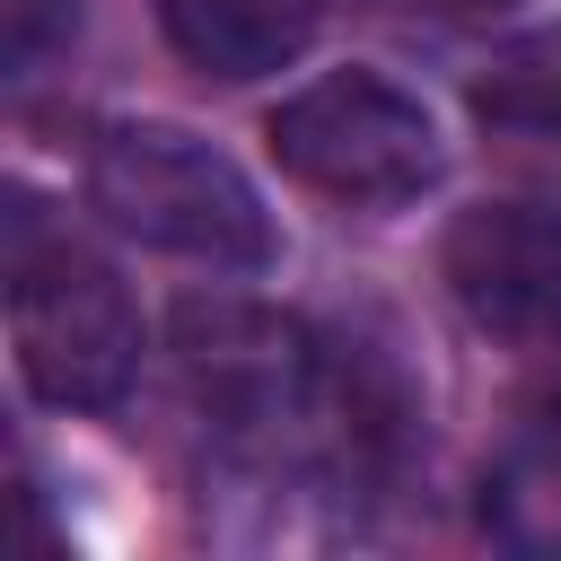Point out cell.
<instances>
[{
  "mask_svg": "<svg viewBox=\"0 0 561 561\" xmlns=\"http://www.w3.org/2000/svg\"><path fill=\"white\" fill-rule=\"evenodd\" d=\"M9 333L18 368L61 412H114L140 377V307L105 254L44 219L35 193H9Z\"/></svg>",
  "mask_w": 561,
  "mask_h": 561,
  "instance_id": "1",
  "label": "cell"
},
{
  "mask_svg": "<svg viewBox=\"0 0 561 561\" xmlns=\"http://www.w3.org/2000/svg\"><path fill=\"white\" fill-rule=\"evenodd\" d=\"M272 158L289 184L342 202V210H403L438 184L447 149H438V123L412 88L377 79V70H324L307 79L298 96L272 105L263 123Z\"/></svg>",
  "mask_w": 561,
  "mask_h": 561,
  "instance_id": "3",
  "label": "cell"
},
{
  "mask_svg": "<svg viewBox=\"0 0 561 561\" xmlns=\"http://www.w3.org/2000/svg\"><path fill=\"white\" fill-rule=\"evenodd\" d=\"M403 9H430V18H491V9H508V0H403Z\"/></svg>",
  "mask_w": 561,
  "mask_h": 561,
  "instance_id": "9",
  "label": "cell"
},
{
  "mask_svg": "<svg viewBox=\"0 0 561 561\" xmlns=\"http://www.w3.org/2000/svg\"><path fill=\"white\" fill-rule=\"evenodd\" d=\"M175 351L202 403L245 412V421H280L307 403L316 386V351L289 316L272 307H237V298H184L175 307Z\"/></svg>",
  "mask_w": 561,
  "mask_h": 561,
  "instance_id": "5",
  "label": "cell"
},
{
  "mask_svg": "<svg viewBox=\"0 0 561 561\" xmlns=\"http://www.w3.org/2000/svg\"><path fill=\"white\" fill-rule=\"evenodd\" d=\"M158 26L202 79L245 88L316 44V0H158Z\"/></svg>",
  "mask_w": 561,
  "mask_h": 561,
  "instance_id": "6",
  "label": "cell"
},
{
  "mask_svg": "<svg viewBox=\"0 0 561 561\" xmlns=\"http://www.w3.org/2000/svg\"><path fill=\"white\" fill-rule=\"evenodd\" d=\"M473 114L508 140H535L561 158V35L543 44H517L491 79H473Z\"/></svg>",
  "mask_w": 561,
  "mask_h": 561,
  "instance_id": "7",
  "label": "cell"
},
{
  "mask_svg": "<svg viewBox=\"0 0 561 561\" xmlns=\"http://www.w3.org/2000/svg\"><path fill=\"white\" fill-rule=\"evenodd\" d=\"M526 447H535V456H543V465L561 473V386L526 403Z\"/></svg>",
  "mask_w": 561,
  "mask_h": 561,
  "instance_id": "8",
  "label": "cell"
},
{
  "mask_svg": "<svg viewBox=\"0 0 561 561\" xmlns=\"http://www.w3.org/2000/svg\"><path fill=\"white\" fill-rule=\"evenodd\" d=\"M447 298L500 342H561V210L473 202L438 245Z\"/></svg>",
  "mask_w": 561,
  "mask_h": 561,
  "instance_id": "4",
  "label": "cell"
},
{
  "mask_svg": "<svg viewBox=\"0 0 561 561\" xmlns=\"http://www.w3.org/2000/svg\"><path fill=\"white\" fill-rule=\"evenodd\" d=\"M88 202L123 237H140L158 254H184V263H210V272H263L280 254L272 210L245 184V167L228 149L175 131V123H114V131H96Z\"/></svg>",
  "mask_w": 561,
  "mask_h": 561,
  "instance_id": "2",
  "label": "cell"
}]
</instances>
